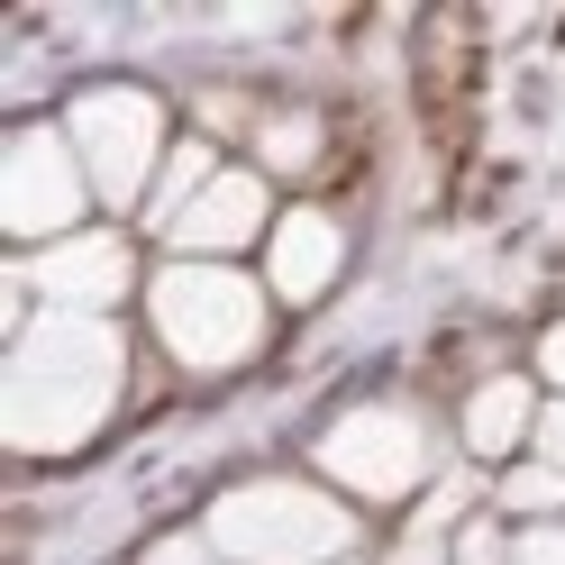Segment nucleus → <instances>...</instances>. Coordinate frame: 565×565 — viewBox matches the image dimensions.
<instances>
[{"label":"nucleus","instance_id":"7","mask_svg":"<svg viewBox=\"0 0 565 565\" xmlns=\"http://www.w3.org/2000/svg\"><path fill=\"white\" fill-rule=\"evenodd\" d=\"M10 282H19V292H38L46 310H74V320H110V310L137 292V256H128V237H119V228H83V237L46 246V256H28Z\"/></svg>","mask_w":565,"mask_h":565},{"label":"nucleus","instance_id":"12","mask_svg":"<svg viewBox=\"0 0 565 565\" xmlns=\"http://www.w3.org/2000/svg\"><path fill=\"white\" fill-rule=\"evenodd\" d=\"M329 156V128L310 119V110H274V119H256V164L265 173H310Z\"/></svg>","mask_w":565,"mask_h":565},{"label":"nucleus","instance_id":"8","mask_svg":"<svg viewBox=\"0 0 565 565\" xmlns=\"http://www.w3.org/2000/svg\"><path fill=\"white\" fill-rule=\"evenodd\" d=\"M274 220H282V210H274V192H265V173H256V164H220V183H210L164 237L183 246L192 265H237V246H265Z\"/></svg>","mask_w":565,"mask_h":565},{"label":"nucleus","instance_id":"2","mask_svg":"<svg viewBox=\"0 0 565 565\" xmlns=\"http://www.w3.org/2000/svg\"><path fill=\"white\" fill-rule=\"evenodd\" d=\"M147 320H156V347L183 374H237L265 347V329H274V292H265L256 274H237V265L173 256L147 282Z\"/></svg>","mask_w":565,"mask_h":565},{"label":"nucleus","instance_id":"9","mask_svg":"<svg viewBox=\"0 0 565 565\" xmlns=\"http://www.w3.org/2000/svg\"><path fill=\"white\" fill-rule=\"evenodd\" d=\"M338 274H347V228L329 220V210H282L274 237H265V292L310 310Z\"/></svg>","mask_w":565,"mask_h":565},{"label":"nucleus","instance_id":"19","mask_svg":"<svg viewBox=\"0 0 565 565\" xmlns=\"http://www.w3.org/2000/svg\"><path fill=\"white\" fill-rule=\"evenodd\" d=\"M347 565H356V556H347Z\"/></svg>","mask_w":565,"mask_h":565},{"label":"nucleus","instance_id":"18","mask_svg":"<svg viewBox=\"0 0 565 565\" xmlns=\"http://www.w3.org/2000/svg\"><path fill=\"white\" fill-rule=\"evenodd\" d=\"M539 374L556 383V402H565V320H556V329H547V347H539Z\"/></svg>","mask_w":565,"mask_h":565},{"label":"nucleus","instance_id":"14","mask_svg":"<svg viewBox=\"0 0 565 565\" xmlns=\"http://www.w3.org/2000/svg\"><path fill=\"white\" fill-rule=\"evenodd\" d=\"M447 565H511V529L502 520H466L456 547H447Z\"/></svg>","mask_w":565,"mask_h":565},{"label":"nucleus","instance_id":"4","mask_svg":"<svg viewBox=\"0 0 565 565\" xmlns=\"http://www.w3.org/2000/svg\"><path fill=\"white\" fill-rule=\"evenodd\" d=\"M64 137H74V156H83V173H92V201H119V210L147 201L156 173H164V156H173L164 100L137 92V83H92V92H74Z\"/></svg>","mask_w":565,"mask_h":565},{"label":"nucleus","instance_id":"16","mask_svg":"<svg viewBox=\"0 0 565 565\" xmlns=\"http://www.w3.org/2000/svg\"><path fill=\"white\" fill-rule=\"evenodd\" d=\"M137 565H220V547H210L201 529H192V539H156V547L137 556Z\"/></svg>","mask_w":565,"mask_h":565},{"label":"nucleus","instance_id":"15","mask_svg":"<svg viewBox=\"0 0 565 565\" xmlns=\"http://www.w3.org/2000/svg\"><path fill=\"white\" fill-rule=\"evenodd\" d=\"M511 565H565V520H539V529H511Z\"/></svg>","mask_w":565,"mask_h":565},{"label":"nucleus","instance_id":"11","mask_svg":"<svg viewBox=\"0 0 565 565\" xmlns=\"http://www.w3.org/2000/svg\"><path fill=\"white\" fill-rule=\"evenodd\" d=\"M210 183H220V147H210V137H173V156H164L156 192H147V228H173Z\"/></svg>","mask_w":565,"mask_h":565},{"label":"nucleus","instance_id":"1","mask_svg":"<svg viewBox=\"0 0 565 565\" xmlns=\"http://www.w3.org/2000/svg\"><path fill=\"white\" fill-rule=\"evenodd\" d=\"M128 347L110 320H74V310H38L10 338V374H0V429L19 456H64L100 438V419L119 411Z\"/></svg>","mask_w":565,"mask_h":565},{"label":"nucleus","instance_id":"6","mask_svg":"<svg viewBox=\"0 0 565 565\" xmlns=\"http://www.w3.org/2000/svg\"><path fill=\"white\" fill-rule=\"evenodd\" d=\"M83 210H92V173L74 156V137L64 128H19L10 156H0V228L46 256V246L83 237Z\"/></svg>","mask_w":565,"mask_h":565},{"label":"nucleus","instance_id":"3","mask_svg":"<svg viewBox=\"0 0 565 565\" xmlns=\"http://www.w3.org/2000/svg\"><path fill=\"white\" fill-rule=\"evenodd\" d=\"M201 539L228 565H347L356 511H347L338 492L301 483V475H256V483H228L220 502H210Z\"/></svg>","mask_w":565,"mask_h":565},{"label":"nucleus","instance_id":"17","mask_svg":"<svg viewBox=\"0 0 565 565\" xmlns=\"http://www.w3.org/2000/svg\"><path fill=\"white\" fill-rule=\"evenodd\" d=\"M529 456H547V466L565 475V402H547V411H539V438H529Z\"/></svg>","mask_w":565,"mask_h":565},{"label":"nucleus","instance_id":"5","mask_svg":"<svg viewBox=\"0 0 565 565\" xmlns=\"http://www.w3.org/2000/svg\"><path fill=\"white\" fill-rule=\"evenodd\" d=\"M320 475L338 492H356V502H411L419 483H429L438 466V438H429V419L402 411V402H356V411H338L329 429H320Z\"/></svg>","mask_w":565,"mask_h":565},{"label":"nucleus","instance_id":"10","mask_svg":"<svg viewBox=\"0 0 565 565\" xmlns=\"http://www.w3.org/2000/svg\"><path fill=\"white\" fill-rule=\"evenodd\" d=\"M539 393H529V374H492L475 383L466 402V456H483V466H520V447L539 438Z\"/></svg>","mask_w":565,"mask_h":565},{"label":"nucleus","instance_id":"13","mask_svg":"<svg viewBox=\"0 0 565 565\" xmlns=\"http://www.w3.org/2000/svg\"><path fill=\"white\" fill-rule=\"evenodd\" d=\"M502 511H511L520 529L556 520V511H565V475L547 466V456H520V466H502Z\"/></svg>","mask_w":565,"mask_h":565}]
</instances>
